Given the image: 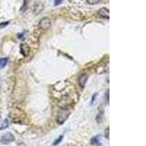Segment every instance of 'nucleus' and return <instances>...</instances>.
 I'll return each mask as SVG.
<instances>
[{
  "instance_id": "f257e3e1",
  "label": "nucleus",
  "mask_w": 146,
  "mask_h": 146,
  "mask_svg": "<svg viewBox=\"0 0 146 146\" xmlns=\"http://www.w3.org/2000/svg\"><path fill=\"white\" fill-rule=\"evenodd\" d=\"M70 113H71V110H70V109L69 108H62L61 110L58 112V114L57 115V123L60 125L63 124L65 121L68 119L69 116L70 115Z\"/></svg>"
},
{
  "instance_id": "0eeeda50",
  "label": "nucleus",
  "mask_w": 146,
  "mask_h": 146,
  "mask_svg": "<svg viewBox=\"0 0 146 146\" xmlns=\"http://www.w3.org/2000/svg\"><path fill=\"white\" fill-rule=\"evenodd\" d=\"M87 80H88V75L86 74H83V75H81L79 77V78H78V83H79L80 86L82 88L85 87V85L86 83Z\"/></svg>"
},
{
  "instance_id": "9d476101",
  "label": "nucleus",
  "mask_w": 146,
  "mask_h": 146,
  "mask_svg": "<svg viewBox=\"0 0 146 146\" xmlns=\"http://www.w3.org/2000/svg\"><path fill=\"white\" fill-rule=\"evenodd\" d=\"M8 125H9V121L7 119H5L3 121V123H2V124L1 125V126H0V130H3V129H5L6 128L8 127Z\"/></svg>"
},
{
  "instance_id": "39448f33",
  "label": "nucleus",
  "mask_w": 146,
  "mask_h": 146,
  "mask_svg": "<svg viewBox=\"0 0 146 146\" xmlns=\"http://www.w3.org/2000/svg\"><path fill=\"white\" fill-rule=\"evenodd\" d=\"M97 13L101 18H107V19L110 18L109 10L108 8H105V7H102L101 9H100V10H98V12H97Z\"/></svg>"
},
{
  "instance_id": "f3484780",
  "label": "nucleus",
  "mask_w": 146,
  "mask_h": 146,
  "mask_svg": "<svg viewBox=\"0 0 146 146\" xmlns=\"http://www.w3.org/2000/svg\"><path fill=\"white\" fill-rule=\"evenodd\" d=\"M9 24V22H3V23H0V28H3L7 26Z\"/></svg>"
},
{
  "instance_id": "a211bd4d",
  "label": "nucleus",
  "mask_w": 146,
  "mask_h": 146,
  "mask_svg": "<svg viewBox=\"0 0 146 146\" xmlns=\"http://www.w3.org/2000/svg\"><path fill=\"white\" fill-rule=\"evenodd\" d=\"M97 95V93L94 94V95H93V96H92V99H91V105L93 104V102H94L95 99H96V96Z\"/></svg>"
},
{
  "instance_id": "f03ea898",
  "label": "nucleus",
  "mask_w": 146,
  "mask_h": 146,
  "mask_svg": "<svg viewBox=\"0 0 146 146\" xmlns=\"http://www.w3.org/2000/svg\"><path fill=\"white\" fill-rule=\"evenodd\" d=\"M51 26V22L50 20L47 17H44L39 22V27L42 30H48L50 29Z\"/></svg>"
},
{
  "instance_id": "6ab92c4d",
  "label": "nucleus",
  "mask_w": 146,
  "mask_h": 146,
  "mask_svg": "<svg viewBox=\"0 0 146 146\" xmlns=\"http://www.w3.org/2000/svg\"><path fill=\"white\" fill-rule=\"evenodd\" d=\"M18 146H26V145L24 144V143H19V144H18Z\"/></svg>"
},
{
  "instance_id": "1a4fd4ad",
  "label": "nucleus",
  "mask_w": 146,
  "mask_h": 146,
  "mask_svg": "<svg viewBox=\"0 0 146 146\" xmlns=\"http://www.w3.org/2000/svg\"><path fill=\"white\" fill-rule=\"evenodd\" d=\"M7 61H8V58H0V69L4 68L7 65Z\"/></svg>"
},
{
  "instance_id": "20e7f679",
  "label": "nucleus",
  "mask_w": 146,
  "mask_h": 146,
  "mask_svg": "<svg viewBox=\"0 0 146 146\" xmlns=\"http://www.w3.org/2000/svg\"><path fill=\"white\" fill-rule=\"evenodd\" d=\"M43 9L44 5L42 3H40V2H37V3L34 5L33 7H32V12H33V13L35 15H37L43 10Z\"/></svg>"
},
{
  "instance_id": "6e6552de",
  "label": "nucleus",
  "mask_w": 146,
  "mask_h": 146,
  "mask_svg": "<svg viewBox=\"0 0 146 146\" xmlns=\"http://www.w3.org/2000/svg\"><path fill=\"white\" fill-rule=\"evenodd\" d=\"M91 145L95 146H102V142H101V137L100 135L94 137L92 139H91Z\"/></svg>"
},
{
  "instance_id": "dca6fc26",
  "label": "nucleus",
  "mask_w": 146,
  "mask_h": 146,
  "mask_svg": "<svg viewBox=\"0 0 146 146\" xmlns=\"http://www.w3.org/2000/svg\"><path fill=\"white\" fill-rule=\"evenodd\" d=\"M109 128H107L105 130V137H106L108 139H109Z\"/></svg>"
},
{
  "instance_id": "aec40b11",
  "label": "nucleus",
  "mask_w": 146,
  "mask_h": 146,
  "mask_svg": "<svg viewBox=\"0 0 146 146\" xmlns=\"http://www.w3.org/2000/svg\"><path fill=\"white\" fill-rule=\"evenodd\" d=\"M0 119H1V116H0Z\"/></svg>"
},
{
  "instance_id": "4468645a",
  "label": "nucleus",
  "mask_w": 146,
  "mask_h": 146,
  "mask_svg": "<svg viewBox=\"0 0 146 146\" xmlns=\"http://www.w3.org/2000/svg\"><path fill=\"white\" fill-rule=\"evenodd\" d=\"M62 139H63V136H62H62H60L58 138V139H56V140H55L54 143H53V145H56L59 144V143H61V142H62Z\"/></svg>"
},
{
  "instance_id": "9b49d317",
  "label": "nucleus",
  "mask_w": 146,
  "mask_h": 146,
  "mask_svg": "<svg viewBox=\"0 0 146 146\" xmlns=\"http://www.w3.org/2000/svg\"><path fill=\"white\" fill-rule=\"evenodd\" d=\"M102 117H103V112H101V113H99L98 115H97V116H96V122L97 123H100L102 121Z\"/></svg>"
},
{
  "instance_id": "ddd939ff",
  "label": "nucleus",
  "mask_w": 146,
  "mask_h": 146,
  "mask_svg": "<svg viewBox=\"0 0 146 146\" xmlns=\"http://www.w3.org/2000/svg\"><path fill=\"white\" fill-rule=\"evenodd\" d=\"M100 0H87L88 5H96L100 2Z\"/></svg>"
},
{
  "instance_id": "2eb2a0df",
  "label": "nucleus",
  "mask_w": 146,
  "mask_h": 146,
  "mask_svg": "<svg viewBox=\"0 0 146 146\" xmlns=\"http://www.w3.org/2000/svg\"><path fill=\"white\" fill-rule=\"evenodd\" d=\"M63 2V0H54V5L55 6H58L61 5Z\"/></svg>"
},
{
  "instance_id": "423d86ee",
  "label": "nucleus",
  "mask_w": 146,
  "mask_h": 146,
  "mask_svg": "<svg viewBox=\"0 0 146 146\" xmlns=\"http://www.w3.org/2000/svg\"><path fill=\"white\" fill-rule=\"evenodd\" d=\"M21 53L24 56H28L30 53V48L27 43H22L20 46Z\"/></svg>"
},
{
  "instance_id": "7ed1b4c3",
  "label": "nucleus",
  "mask_w": 146,
  "mask_h": 146,
  "mask_svg": "<svg viewBox=\"0 0 146 146\" xmlns=\"http://www.w3.org/2000/svg\"><path fill=\"white\" fill-rule=\"evenodd\" d=\"M15 140L14 135H12L11 133L7 132L3 135L1 138V143L4 145H7L11 142H13Z\"/></svg>"
},
{
  "instance_id": "f8f14e48",
  "label": "nucleus",
  "mask_w": 146,
  "mask_h": 146,
  "mask_svg": "<svg viewBox=\"0 0 146 146\" xmlns=\"http://www.w3.org/2000/svg\"><path fill=\"white\" fill-rule=\"evenodd\" d=\"M27 6H28L27 0H25V1L23 2V6H22L21 8V10L22 12L26 11V10H27Z\"/></svg>"
}]
</instances>
